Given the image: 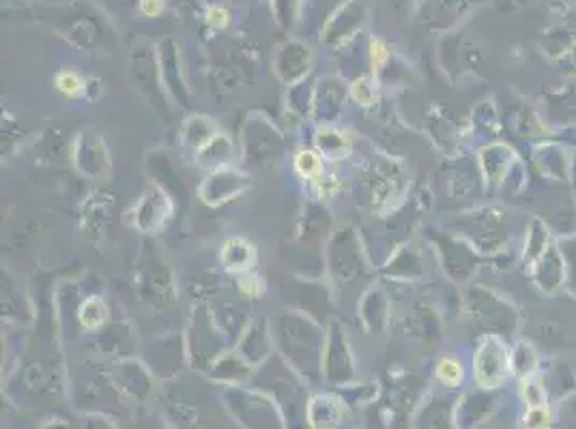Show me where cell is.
<instances>
[{"mask_svg":"<svg viewBox=\"0 0 576 429\" xmlns=\"http://www.w3.org/2000/svg\"><path fill=\"white\" fill-rule=\"evenodd\" d=\"M506 353V350H504ZM502 353V348L493 350L491 346H484L480 350L478 364H475V378L482 386H497L504 378H506V355Z\"/></svg>","mask_w":576,"mask_h":429,"instance_id":"cell-1","label":"cell"},{"mask_svg":"<svg viewBox=\"0 0 576 429\" xmlns=\"http://www.w3.org/2000/svg\"><path fill=\"white\" fill-rule=\"evenodd\" d=\"M437 378H439L444 384H448V386H456V384L462 380V368H460L458 361L446 359V361H442L439 368H437Z\"/></svg>","mask_w":576,"mask_h":429,"instance_id":"cell-2","label":"cell"},{"mask_svg":"<svg viewBox=\"0 0 576 429\" xmlns=\"http://www.w3.org/2000/svg\"><path fill=\"white\" fill-rule=\"evenodd\" d=\"M551 424V417H549V410L544 406H536V408H529L527 417H525V428L527 429H546Z\"/></svg>","mask_w":576,"mask_h":429,"instance_id":"cell-3","label":"cell"},{"mask_svg":"<svg viewBox=\"0 0 576 429\" xmlns=\"http://www.w3.org/2000/svg\"><path fill=\"white\" fill-rule=\"evenodd\" d=\"M297 170L306 177H315L320 172L319 157L310 151H304L299 157H297Z\"/></svg>","mask_w":576,"mask_h":429,"instance_id":"cell-4","label":"cell"},{"mask_svg":"<svg viewBox=\"0 0 576 429\" xmlns=\"http://www.w3.org/2000/svg\"><path fill=\"white\" fill-rule=\"evenodd\" d=\"M522 397H525V402L529 404V408L544 406V393H542V389H538V384L531 382V380H527V382L522 384Z\"/></svg>","mask_w":576,"mask_h":429,"instance_id":"cell-5","label":"cell"},{"mask_svg":"<svg viewBox=\"0 0 576 429\" xmlns=\"http://www.w3.org/2000/svg\"><path fill=\"white\" fill-rule=\"evenodd\" d=\"M59 88L63 91L64 95H78L82 91V82H80V78H75L71 73H63L59 80Z\"/></svg>","mask_w":576,"mask_h":429,"instance_id":"cell-6","label":"cell"}]
</instances>
